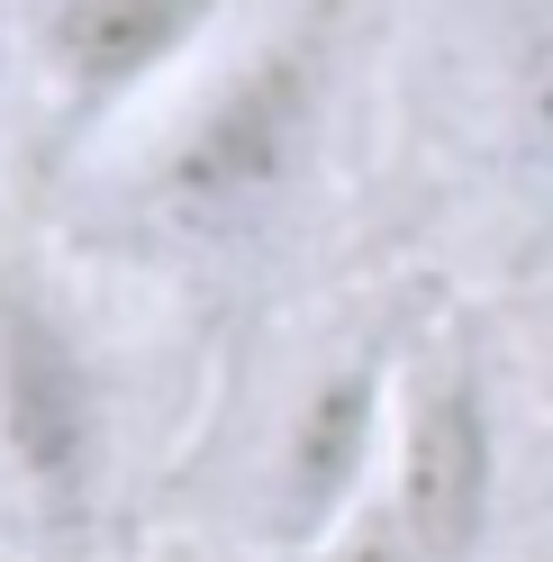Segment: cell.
Here are the masks:
<instances>
[{"mask_svg":"<svg viewBox=\"0 0 553 562\" xmlns=\"http://www.w3.org/2000/svg\"><path fill=\"white\" fill-rule=\"evenodd\" d=\"M100 562H110V553H100Z\"/></svg>","mask_w":553,"mask_h":562,"instance_id":"obj_10","label":"cell"},{"mask_svg":"<svg viewBox=\"0 0 553 562\" xmlns=\"http://www.w3.org/2000/svg\"><path fill=\"white\" fill-rule=\"evenodd\" d=\"M119 508V381L82 291L0 218V526L27 562H100Z\"/></svg>","mask_w":553,"mask_h":562,"instance_id":"obj_1","label":"cell"},{"mask_svg":"<svg viewBox=\"0 0 553 562\" xmlns=\"http://www.w3.org/2000/svg\"><path fill=\"white\" fill-rule=\"evenodd\" d=\"M527 127H535V146L553 155V27H544L535 55H527Z\"/></svg>","mask_w":553,"mask_h":562,"instance_id":"obj_7","label":"cell"},{"mask_svg":"<svg viewBox=\"0 0 553 562\" xmlns=\"http://www.w3.org/2000/svg\"><path fill=\"white\" fill-rule=\"evenodd\" d=\"M255 562H427V553L399 536V517L382 508V490H372V508H354V517L336 526V536L300 544V553H255Z\"/></svg>","mask_w":553,"mask_h":562,"instance_id":"obj_6","label":"cell"},{"mask_svg":"<svg viewBox=\"0 0 553 562\" xmlns=\"http://www.w3.org/2000/svg\"><path fill=\"white\" fill-rule=\"evenodd\" d=\"M327 100H336V19L300 10L282 27L246 37L191 110L155 136L146 164V209L182 245H236L272 227L291 191L318 172L327 146Z\"/></svg>","mask_w":553,"mask_h":562,"instance_id":"obj_2","label":"cell"},{"mask_svg":"<svg viewBox=\"0 0 553 562\" xmlns=\"http://www.w3.org/2000/svg\"><path fill=\"white\" fill-rule=\"evenodd\" d=\"M236 0H27L19 55L55 136H100L218 46Z\"/></svg>","mask_w":553,"mask_h":562,"instance_id":"obj_3","label":"cell"},{"mask_svg":"<svg viewBox=\"0 0 553 562\" xmlns=\"http://www.w3.org/2000/svg\"><path fill=\"white\" fill-rule=\"evenodd\" d=\"M399 355H345L300 391L255 490V553H300L372 508L399 436Z\"/></svg>","mask_w":553,"mask_h":562,"instance_id":"obj_4","label":"cell"},{"mask_svg":"<svg viewBox=\"0 0 553 562\" xmlns=\"http://www.w3.org/2000/svg\"><path fill=\"white\" fill-rule=\"evenodd\" d=\"M382 508L427 562H481L499 517V417L463 355H418L399 372V436Z\"/></svg>","mask_w":553,"mask_h":562,"instance_id":"obj_5","label":"cell"},{"mask_svg":"<svg viewBox=\"0 0 553 562\" xmlns=\"http://www.w3.org/2000/svg\"><path fill=\"white\" fill-rule=\"evenodd\" d=\"M535 562H553V553H535Z\"/></svg>","mask_w":553,"mask_h":562,"instance_id":"obj_9","label":"cell"},{"mask_svg":"<svg viewBox=\"0 0 553 562\" xmlns=\"http://www.w3.org/2000/svg\"><path fill=\"white\" fill-rule=\"evenodd\" d=\"M163 562H191V553H163Z\"/></svg>","mask_w":553,"mask_h":562,"instance_id":"obj_8","label":"cell"}]
</instances>
